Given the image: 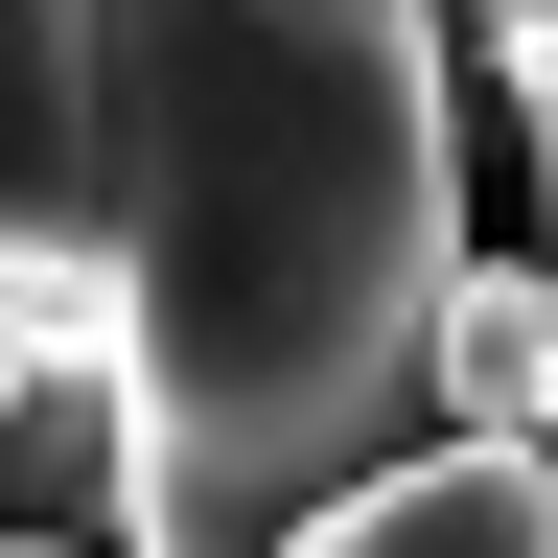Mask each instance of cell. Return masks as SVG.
Returning <instances> with one entry per match:
<instances>
[{
    "label": "cell",
    "mask_w": 558,
    "mask_h": 558,
    "mask_svg": "<svg viewBox=\"0 0 558 558\" xmlns=\"http://www.w3.org/2000/svg\"><path fill=\"white\" fill-rule=\"evenodd\" d=\"M117 94V558H279L442 396V0H94Z\"/></svg>",
    "instance_id": "obj_1"
},
{
    "label": "cell",
    "mask_w": 558,
    "mask_h": 558,
    "mask_svg": "<svg viewBox=\"0 0 558 558\" xmlns=\"http://www.w3.org/2000/svg\"><path fill=\"white\" fill-rule=\"evenodd\" d=\"M0 326L47 373H117V94H94V0H0Z\"/></svg>",
    "instance_id": "obj_2"
},
{
    "label": "cell",
    "mask_w": 558,
    "mask_h": 558,
    "mask_svg": "<svg viewBox=\"0 0 558 558\" xmlns=\"http://www.w3.org/2000/svg\"><path fill=\"white\" fill-rule=\"evenodd\" d=\"M279 558H558V442H396V465H349Z\"/></svg>",
    "instance_id": "obj_3"
},
{
    "label": "cell",
    "mask_w": 558,
    "mask_h": 558,
    "mask_svg": "<svg viewBox=\"0 0 558 558\" xmlns=\"http://www.w3.org/2000/svg\"><path fill=\"white\" fill-rule=\"evenodd\" d=\"M442 418H488V442L558 418V256H465L442 279Z\"/></svg>",
    "instance_id": "obj_4"
},
{
    "label": "cell",
    "mask_w": 558,
    "mask_h": 558,
    "mask_svg": "<svg viewBox=\"0 0 558 558\" xmlns=\"http://www.w3.org/2000/svg\"><path fill=\"white\" fill-rule=\"evenodd\" d=\"M488 94H512V140H535V186H558V0H488Z\"/></svg>",
    "instance_id": "obj_5"
},
{
    "label": "cell",
    "mask_w": 558,
    "mask_h": 558,
    "mask_svg": "<svg viewBox=\"0 0 558 558\" xmlns=\"http://www.w3.org/2000/svg\"><path fill=\"white\" fill-rule=\"evenodd\" d=\"M24 396H47V349H24V326H0V418H24Z\"/></svg>",
    "instance_id": "obj_6"
},
{
    "label": "cell",
    "mask_w": 558,
    "mask_h": 558,
    "mask_svg": "<svg viewBox=\"0 0 558 558\" xmlns=\"http://www.w3.org/2000/svg\"><path fill=\"white\" fill-rule=\"evenodd\" d=\"M0 558H117V535H0Z\"/></svg>",
    "instance_id": "obj_7"
},
{
    "label": "cell",
    "mask_w": 558,
    "mask_h": 558,
    "mask_svg": "<svg viewBox=\"0 0 558 558\" xmlns=\"http://www.w3.org/2000/svg\"><path fill=\"white\" fill-rule=\"evenodd\" d=\"M535 442H558V418H535Z\"/></svg>",
    "instance_id": "obj_8"
}]
</instances>
